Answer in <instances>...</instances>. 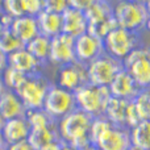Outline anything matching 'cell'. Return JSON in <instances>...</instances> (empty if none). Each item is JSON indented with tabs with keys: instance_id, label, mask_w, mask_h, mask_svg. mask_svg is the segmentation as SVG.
Wrapping results in <instances>:
<instances>
[{
	"instance_id": "e0dca14e",
	"label": "cell",
	"mask_w": 150,
	"mask_h": 150,
	"mask_svg": "<svg viewBox=\"0 0 150 150\" xmlns=\"http://www.w3.org/2000/svg\"><path fill=\"white\" fill-rule=\"evenodd\" d=\"M8 59V66L13 67L16 70L21 71V73L26 74V75H33L37 74L38 70L41 69V66L44 63L41 61H38L33 54L26 50V47L18 49L16 52L11 53L7 55Z\"/></svg>"
},
{
	"instance_id": "f35d334b",
	"label": "cell",
	"mask_w": 150,
	"mask_h": 150,
	"mask_svg": "<svg viewBox=\"0 0 150 150\" xmlns=\"http://www.w3.org/2000/svg\"><path fill=\"white\" fill-rule=\"evenodd\" d=\"M82 150H100L98 148V146L95 145V144H91V145H88V146H86L84 149H82Z\"/></svg>"
},
{
	"instance_id": "2e32d148",
	"label": "cell",
	"mask_w": 150,
	"mask_h": 150,
	"mask_svg": "<svg viewBox=\"0 0 150 150\" xmlns=\"http://www.w3.org/2000/svg\"><path fill=\"white\" fill-rule=\"evenodd\" d=\"M0 113L7 121L17 117H25L28 109L15 91L5 88L0 95Z\"/></svg>"
},
{
	"instance_id": "9c48e42d",
	"label": "cell",
	"mask_w": 150,
	"mask_h": 150,
	"mask_svg": "<svg viewBox=\"0 0 150 150\" xmlns=\"http://www.w3.org/2000/svg\"><path fill=\"white\" fill-rule=\"evenodd\" d=\"M44 109L53 117L54 120H61L76 109L74 92L59 87L58 84H52L47 91L46 99L44 103Z\"/></svg>"
},
{
	"instance_id": "4316f807",
	"label": "cell",
	"mask_w": 150,
	"mask_h": 150,
	"mask_svg": "<svg viewBox=\"0 0 150 150\" xmlns=\"http://www.w3.org/2000/svg\"><path fill=\"white\" fill-rule=\"evenodd\" d=\"M30 128H41V127H52L57 124V120H54L44 108L36 109V111H28L26 113Z\"/></svg>"
},
{
	"instance_id": "5bb4252c",
	"label": "cell",
	"mask_w": 150,
	"mask_h": 150,
	"mask_svg": "<svg viewBox=\"0 0 150 150\" xmlns=\"http://www.w3.org/2000/svg\"><path fill=\"white\" fill-rule=\"evenodd\" d=\"M108 90L113 98L124 99V100H134L141 88L134 82L130 74L125 69L120 70L108 86Z\"/></svg>"
},
{
	"instance_id": "5b68a950",
	"label": "cell",
	"mask_w": 150,
	"mask_h": 150,
	"mask_svg": "<svg viewBox=\"0 0 150 150\" xmlns=\"http://www.w3.org/2000/svg\"><path fill=\"white\" fill-rule=\"evenodd\" d=\"M88 21V33L104 40V37L117 28L116 18L113 16V7L105 0H98L86 11Z\"/></svg>"
},
{
	"instance_id": "f1b7e54d",
	"label": "cell",
	"mask_w": 150,
	"mask_h": 150,
	"mask_svg": "<svg viewBox=\"0 0 150 150\" xmlns=\"http://www.w3.org/2000/svg\"><path fill=\"white\" fill-rule=\"evenodd\" d=\"M1 7L4 12L12 18L24 16L23 0H1Z\"/></svg>"
},
{
	"instance_id": "9a60e30c",
	"label": "cell",
	"mask_w": 150,
	"mask_h": 150,
	"mask_svg": "<svg viewBox=\"0 0 150 150\" xmlns=\"http://www.w3.org/2000/svg\"><path fill=\"white\" fill-rule=\"evenodd\" d=\"M88 32V21L83 11L69 7L62 13V33L76 37Z\"/></svg>"
},
{
	"instance_id": "4fadbf2b",
	"label": "cell",
	"mask_w": 150,
	"mask_h": 150,
	"mask_svg": "<svg viewBox=\"0 0 150 150\" xmlns=\"http://www.w3.org/2000/svg\"><path fill=\"white\" fill-rule=\"evenodd\" d=\"M95 145L100 150H127L132 145L130 130L128 128L116 127L112 124L96 140Z\"/></svg>"
},
{
	"instance_id": "6da1fadb",
	"label": "cell",
	"mask_w": 150,
	"mask_h": 150,
	"mask_svg": "<svg viewBox=\"0 0 150 150\" xmlns=\"http://www.w3.org/2000/svg\"><path fill=\"white\" fill-rule=\"evenodd\" d=\"M92 116L80 111L74 109L65 117L58 120V133L63 142H67L76 150H82L91 145L92 141L90 137V128L92 122Z\"/></svg>"
},
{
	"instance_id": "f546056e",
	"label": "cell",
	"mask_w": 150,
	"mask_h": 150,
	"mask_svg": "<svg viewBox=\"0 0 150 150\" xmlns=\"http://www.w3.org/2000/svg\"><path fill=\"white\" fill-rule=\"evenodd\" d=\"M23 9L24 15L37 17L44 11L42 0H23Z\"/></svg>"
},
{
	"instance_id": "83f0119b",
	"label": "cell",
	"mask_w": 150,
	"mask_h": 150,
	"mask_svg": "<svg viewBox=\"0 0 150 150\" xmlns=\"http://www.w3.org/2000/svg\"><path fill=\"white\" fill-rule=\"evenodd\" d=\"M133 101L141 120H150V88L141 90Z\"/></svg>"
},
{
	"instance_id": "30bf717a",
	"label": "cell",
	"mask_w": 150,
	"mask_h": 150,
	"mask_svg": "<svg viewBox=\"0 0 150 150\" xmlns=\"http://www.w3.org/2000/svg\"><path fill=\"white\" fill-rule=\"evenodd\" d=\"M75 38L66 33H61L50 40L49 62L58 66L75 62Z\"/></svg>"
},
{
	"instance_id": "603a6c76",
	"label": "cell",
	"mask_w": 150,
	"mask_h": 150,
	"mask_svg": "<svg viewBox=\"0 0 150 150\" xmlns=\"http://www.w3.org/2000/svg\"><path fill=\"white\" fill-rule=\"evenodd\" d=\"M129 130L133 146L141 150H150V120H141Z\"/></svg>"
},
{
	"instance_id": "1f68e13d",
	"label": "cell",
	"mask_w": 150,
	"mask_h": 150,
	"mask_svg": "<svg viewBox=\"0 0 150 150\" xmlns=\"http://www.w3.org/2000/svg\"><path fill=\"white\" fill-rule=\"evenodd\" d=\"M67 1H69V7L86 12V11H87L91 5L95 4L98 0H67Z\"/></svg>"
},
{
	"instance_id": "ee69618b",
	"label": "cell",
	"mask_w": 150,
	"mask_h": 150,
	"mask_svg": "<svg viewBox=\"0 0 150 150\" xmlns=\"http://www.w3.org/2000/svg\"><path fill=\"white\" fill-rule=\"evenodd\" d=\"M127 150H141V149H138V148H136V146H133V145H130L129 148H128Z\"/></svg>"
},
{
	"instance_id": "60d3db41",
	"label": "cell",
	"mask_w": 150,
	"mask_h": 150,
	"mask_svg": "<svg viewBox=\"0 0 150 150\" xmlns=\"http://www.w3.org/2000/svg\"><path fill=\"white\" fill-rule=\"evenodd\" d=\"M4 122H5V120L3 119L1 113H0V129H1V128H3V125H4Z\"/></svg>"
},
{
	"instance_id": "3957f363",
	"label": "cell",
	"mask_w": 150,
	"mask_h": 150,
	"mask_svg": "<svg viewBox=\"0 0 150 150\" xmlns=\"http://www.w3.org/2000/svg\"><path fill=\"white\" fill-rule=\"evenodd\" d=\"M74 95L75 101H76V108L92 117L103 116L107 104L112 96L108 87L93 86L91 83H87L78 88Z\"/></svg>"
},
{
	"instance_id": "4dcf8cb0",
	"label": "cell",
	"mask_w": 150,
	"mask_h": 150,
	"mask_svg": "<svg viewBox=\"0 0 150 150\" xmlns=\"http://www.w3.org/2000/svg\"><path fill=\"white\" fill-rule=\"evenodd\" d=\"M44 11L54 13H63L69 8L67 0H42Z\"/></svg>"
},
{
	"instance_id": "d6986e66",
	"label": "cell",
	"mask_w": 150,
	"mask_h": 150,
	"mask_svg": "<svg viewBox=\"0 0 150 150\" xmlns=\"http://www.w3.org/2000/svg\"><path fill=\"white\" fill-rule=\"evenodd\" d=\"M9 29L24 45H26L29 41H32L34 37H37L40 34L37 17L28 16V15L13 18Z\"/></svg>"
},
{
	"instance_id": "8d00e7d4",
	"label": "cell",
	"mask_w": 150,
	"mask_h": 150,
	"mask_svg": "<svg viewBox=\"0 0 150 150\" xmlns=\"http://www.w3.org/2000/svg\"><path fill=\"white\" fill-rule=\"evenodd\" d=\"M61 150H76V149L73 148L71 145H69L67 142H63V141L61 140Z\"/></svg>"
},
{
	"instance_id": "ba28073f",
	"label": "cell",
	"mask_w": 150,
	"mask_h": 150,
	"mask_svg": "<svg viewBox=\"0 0 150 150\" xmlns=\"http://www.w3.org/2000/svg\"><path fill=\"white\" fill-rule=\"evenodd\" d=\"M122 69V61H119L104 53L87 65L88 83L100 87H108L116 74Z\"/></svg>"
},
{
	"instance_id": "ffe728a7",
	"label": "cell",
	"mask_w": 150,
	"mask_h": 150,
	"mask_svg": "<svg viewBox=\"0 0 150 150\" xmlns=\"http://www.w3.org/2000/svg\"><path fill=\"white\" fill-rule=\"evenodd\" d=\"M130 103L132 100H124L111 96L104 111V116L116 127L128 128V113Z\"/></svg>"
},
{
	"instance_id": "c3c4849f",
	"label": "cell",
	"mask_w": 150,
	"mask_h": 150,
	"mask_svg": "<svg viewBox=\"0 0 150 150\" xmlns=\"http://www.w3.org/2000/svg\"><path fill=\"white\" fill-rule=\"evenodd\" d=\"M0 3H1V0H0Z\"/></svg>"
},
{
	"instance_id": "7c38bea8",
	"label": "cell",
	"mask_w": 150,
	"mask_h": 150,
	"mask_svg": "<svg viewBox=\"0 0 150 150\" xmlns=\"http://www.w3.org/2000/svg\"><path fill=\"white\" fill-rule=\"evenodd\" d=\"M104 53L103 40L88 32L75 38V58L83 65H88Z\"/></svg>"
},
{
	"instance_id": "7bdbcfd3",
	"label": "cell",
	"mask_w": 150,
	"mask_h": 150,
	"mask_svg": "<svg viewBox=\"0 0 150 150\" xmlns=\"http://www.w3.org/2000/svg\"><path fill=\"white\" fill-rule=\"evenodd\" d=\"M128 1H134V3H141V4H145L148 0H128Z\"/></svg>"
},
{
	"instance_id": "7402d4cb",
	"label": "cell",
	"mask_w": 150,
	"mask_h": 150,
	"mask_svg": "<svg viewBox=\"0 0 150 150\" xmlns=\"http://www.w3.org/2000/svg\"><path fill=\"white\" fill-rule=\"evenodd\" d=\"M37 24L40 34L53 38L62 33V13L42 11L37 16Z\"/></svg>"
},
{
	"instance_id": "8fae6325",
	"label": "cell",
	"mask_w": 150,
	"mask_h": 150,
	"mask_svg": "<svg viewBox=\"0 0 150 150\" xmlns=\"http://www.w3.org/2000/svg\"><path fill=\"white\" fill-rule=\"evenodd\" d=\"M88 83L87 65L78 62H71L67 65H63L59 67L58 73V83L57 84L62 88L75 92L78 88Z\"/></svg>"
},
{
	"instance_id": "52a82bcc",
	"label": "cell",
	"mask_w": 150,
	"mask_h": 150,
	"mask_svg": "<svg viewBox=\"0 0 150 150\" xmlns=\"http://www.w3.org/2000/svg\"><path fill=\"white\" fill-rule=\"evenodd\" d=\"M122 66L141 90L150 88V45L137 46L122 61Z\"/></svg>"
},
{
	"instance_id": "e575fe53",
	"label": "cell",
	"mask_w": 150,
	"mask_h": 150,
	"mask_svg": "<svg viewBox=\"0 0 150 150\" xmlns=\"http://www.w3.org/2000/svg\"><path fill=\"white\" fill-rule=\"evenodd\" d=\"M8 66V59H7V54H4V53L0 50V74L3 73V71L7 69Z\"/></svg>"
},
{
	"instance_id": "d6a6232c",
	"label": "cell",
	"mask_w": 150,
	"mask_h": 150,
	"mask_svg": "<svg viewBox=\"0 0 150 150\" xmlns=\"http://www.w3.org/2000/svg\"><path fill=\"white\" fill-rule=\"evenodd\" d=\"M12 20H13V18L11 17V16H8L7 13L4 12L3 7L0 5V33H1V32L4 30L5 28H9Z\"/></svg>"
},
{
	"instance_id": "ac0fdd59",
	"label": "cell",
	"mask_w": 150,
	"mask_h": 150,
	"mask_svg": "<svg viewBox=\"0 0 150 150\" xmlns=\"http://www.w3.org/2000/svg\"><path fill=\"white\" fill-rule=\"evenodd\" d=\"M30 129H32L30 124H29L28 119L25 116V117L7 120L1 128V132L7 145H12V144L28 140Z\"/></svg>"
},
{
	"instance_id": "b9f144b4",
	"label": "cell",
	"mask_w": 150,
	"mask_h": 150,
	"mask_svg": "<svg viewBox=\"0 0 150 150\" xmlns=\"http://www.w3.org/2000/svg\"><path fill=\"white\" fill-rule=\"evenodd\" d=\"M145 7H146V9H148V12H149V16H150V0H148V1L145 3Z\"/></svg>"
},
{
	"instance_id": "cb8c5ba5",
	"label": "cell",
	"mask_w": 150,
	"mask_h": 150,
	"mask_svg": "<svg viewBox=\"0 0 150 150\" xmlns=\"http://www.w3.org/2000/svg\"><path fill=\"white\" fill-rule=\"evenodd\" d=\"M50 40L49 37L38 34L37 37H34L32 41H29L25 45L26 50L30 54H33L34 57L38 61H41L42 63L49 61V55H50Z\"/></svg>"
},
{
	"instance_id": "8992f818",
	"label": "cell",
	"mask_w": 150,
	"mask_h": 150,
	"mask_svg": "<svg viewBox=\"0 0 150 150\" xmlns=\"http://www.w3.org/2000/svg\"><path fill=\"white\" fill-rule=\"evenodd\" d=\"M50 86L52 84L46 78L41 76L37 73L29 75L25 82L15 92L20 96L21 101L24 103L28 111H36V109L44 108V103Z\"/></svg>"
},
{
	"instance_id": "44dd1931",
	"label": "cell",
	"mask_w": 150,
	"mask_h": 150,
	"mask_svg": "<svg viewBox=\"0 0 150 150\" xmlns=\"http://www.w3.org/2000/svg\"><path fill=\"white\" fill-rule=\"evenodd\" d=\"M59 133H58V125L52 127H41V128H32L29 133L28 141L36 150H42L45 146L59 141Z\"/></svg>"
},
{
	"instance_id": "f6af8a7d",
	"label": "cell",
	"mask_w": 150,
	"mask_h": 150,
	"mask_svg": "<svg viewBox=\"0 0 150 150\" xmlns=\"http://www.w3.org/2000/svg\"><path fill=\"white\" fill-rule=\"evenodd\" d=\"M146 32H150V18H149V21H148V25H146V29H145Z\"/></svg>"
},
{
	"instance_id": "7dc6e473",
	"label": "cell",
	"mask_w": 150,
	"mask_h": 150,
	"mask_svg": "<svg viewBox=\"0 0 150 150\" xmlns=\"http://www.w3.org/2000/svg\"><path fill=\"white\" fill-rule=\"evenodd\" d=\"M0 150H7V149H1V148H0Z\"/></svg>"
},
{
	"instance_id": "bcb514c9",
	"label": "cell",
	"mask_w": 150,
	"mask_h": 150,
	"mask_svg": "<svg viewBox=\"0 0 150 150\" xmlns=\"http://www.w3.org/2000/svg\"><path fill=\"white\" fill-rule=\"evenodd\" d=\"M105 1H108V3H111V4H113V3H116L117 0H105Z\"/></svg>"
},
{
	"instance_id": "836d02e7",
	"label": "cell",
	"mask_w": 150,
	"mask_h": 150,
	"mask_svg": "<svg viewBox=\"0 0 150 150\" xmlns=\"http://www.w3.org/2000/svg\"><path fill=\"white\" fill-rule=\"evenodd\" d=\"M7 150H36L33 146L29 144L28 140H24V141H20V142H16V144H12V145H8Z\"/></svg>"
},
{
	"instance_id": "484cf974",
	"label": "cell",
	"mask_w": 150,
	"mask_h": 150,
	"mask_svg": "<svg viewBox=\"0 0 150 150\" xmlns=\"http://www.w3.org/2000/svg\"><path fill=\"white\" fill-rule=\"evenodd\" d=\"M28 76L29 75L21 73V71L16 70V69H13V67H9V66H7V69L1 73V78H3L5 88L12 90V91L17 90V88L25 82Z\"/></svg>"
},
{
	"instance_id": "d590c367",
	"label": "cell",
	"mask_w": 150,
	"mask_h": 150,
	"mask_svg": "<svg viewBox=\"0 0 150 150\" xmlns=\"http://www.w3.org/2000/svg\"><path fill=\"white\" fill-rule=\"evenodd\" d=\"M42 150H61V140L55 141V142L50 144V145H47V146H45Z\"/></svg>"
},
{
	"instance_id": "ab89813d",
	"label": "cell",
	"mask_w": 150,
	"mask_h": 150,
	"mask_svg": "<svg viewBox=\"0 0 150 150\" xmlns=\"http://www.w3.org/2000/svg\"><path fill=\"white\" fill-rule=\"evenodd\" d=\"M5 90V86H4V82H3V78H1V74H0V95L1 92Z\"/></svg>"
},
{
	"instance_id": "74e56055",
	"label": "cell",
	"mask_w": 150,
	"mask_h": 150,
	"mask_svg": "<svg viewBox=\"0 0 150 150\" xmlns=\"http://www.w3.org/2000/svg\"><path fill=\"white\" fill-rule=\"evenodd\" d=\"M0 148H1V149H7L8 148L7 142H5V140H4V136H3L1 129H0Z\"/></svg>"
},
{
	"instance_id": "d4e9b609",
	"label": "cell",
	"mask_w": 150,
	"mask_h": 150,
	"mask_svg": "<svg viewBox=\"0 0 150 150\" xmlns=\"http://www.w3.org/2000/svg\"><path fill=\"white\" fill-rule=\"evenodd\" d=\"M23 47H25V45L13 34V32L9 28H5L0 33V50L4 54L8 55L18 49H23Z\"/></svg>"
},
{
	"instance_id": "7a4b0ae2",
	"label": "cell",
	"mask_w": 150,
	"mask_h": 150,
	"mask_svg": "<svg viewBox=\"0 0 150 150\" xmlns=\"http://www.w3.org/2000/svg\"><path fill=\"white\" fill-rule=\"evenodd\" d=\"M112 7L117 26L136 33H142L146 29L150 16L145 4L128 0H117L112 4Z\"/></svg>"
},
{
	"instance_id": "277c9868",
	"label": "cell",
	"mask_w": 150,
	"mask_h": 150,
	"mask_svg": "<svg viewBox=\"0 0 150 150\" xmlns=\"http://www.w3.org/2000/svg\"><path fill=\"white\" fill-rule=\"evenodd\" d=\"M103 42L107 54L119 61H124L136 47L142 44V37L141 33L117 26L104 37Z\"/></svg>"
}]
</instances>
